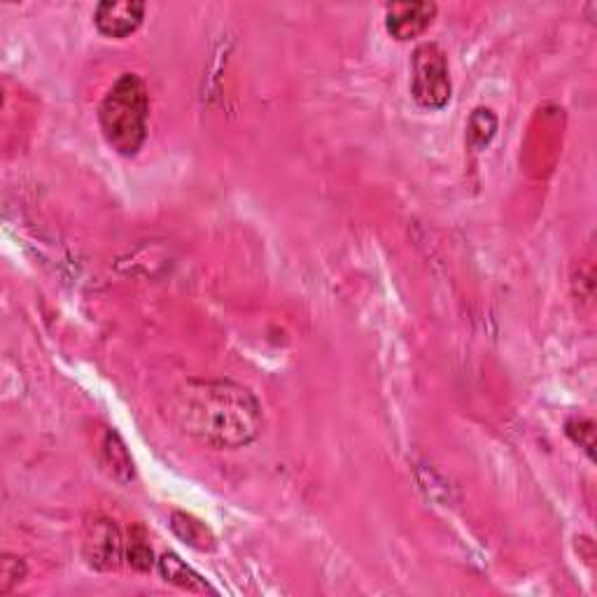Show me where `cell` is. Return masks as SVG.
I'll use <instances>...</instances> for the list:
<instances>
[{
	"mask_svg": "<svg viewBox=\"0 0 597 597\" xmlns=\"http://www.w3.org/2000/svg\"><path fill=\"white\" fill-rule=\"evenodd\" d=\"M175 423L201 444L234 451L255 441L264 409L255 392L234 381H189L173 406Z\"/></svg>",
	"mask_w": 597,
	"mask_h": 597,
	"instance_id": "cell-1",
	"label": "cell"
},
{
	"mask_svg": "<svg viewBox=\"0 0 597 597\" xmlns=\"http://www.w3.org/2000/svg\"><path fill=\"white\" fill-rule=\"evenodd\" d=\"M147 117H150L147 84L133 73L119 77L98 108L103 136L122 157H133L143 147L147 138Z\"/></svg>",
	"mask_w": 597,
	"mask_h": 597,
	"instance_id": "cell-2",
	"label": "cell"
},
{
	"mask_svg": "<svg viewBox=\"0 0 597 597\" xmlns=\"http://www.w3.org/2000/svg\"><path fill=\"white\" fill-rule=\"evenodd\" d=\"M413 68V82L411 94L416 98L420 108L427 110H441L446 108L451 101L453 84L451 75H448V61L444 49L434 42H425V45L416 47L411 59Z\"/></svg>",
	"mask_w": 597,
	"mask_h": 597,
	"instance_id": "cell-3",
	"label": "cell"
},
{
	"mask_svg": "<svg viewBox=\"0 0 597 597\" xmlns=\"http://www.w3.org/2000/svg\"><path fill=\"white\" fill-rule=\"evenodd\" d=\"M126 542L117 523L108 516H91L84 525L82 556L91 570L115 572L122 565Z\"/></svg>",
	"mask_w": 597,
	"mask_h": 597,
	"instance_id": "cell-4",
	"label": "cell"
},
{
	"mask_svg": "<svg viewBox=\"0 0 597 597\" xmlns=\"http://www.w3.org/2000/svg\"><path fill=\"white\" fill-rule=\"evenodd\" d=\"M145 19V3L140 0H103L96 5L94 24L105 38L122 40L133 31H138V26Z\"/></svg>",
	"mask_w": 597,
	"mask_h": 597,
	"instance_id": "cell-5",
	"label": "cell"
},
{
	"mask_svg": "<svg viewBox=\"0 0 597 597\" xmlns=\"http://www.w3.org/2000/svg\"><path fill=\"white\" fill-rule=\"evenodd\" d=\"M437 17V5L425 3H390L385 7V28L395 40H413L423 35Z\"/></svg>",
	"mask_w": 597,
	"mask_h": 597,
	"instance_id": "cell-6",
	"label": "cell"
},
{
	"mask_svg": "<svg viewBox=\"0 0 597 597\" xmlns=\"http://www.w3.org/2000/svg\"><path fill=\"white\" fill-rule=\"evenodd\" d=\"M171 530L175 532V537H178L180 542H185L196 551L210 553L217 549V539L213 535V530H210L203 521H199L196 516L185 514V511H173Z\"/></svg>",
	"mask_w": 597,
	"mask_h": 597,
	"instance_id": "cell-7",
	"label": "cell"
},
{
	"mask_svg": "<svg viewBox=\"0 0 597 597\" xmlns=\"http://www.w3.org/2000/svg\"><path fill=\"white\" fill-rule=\"evenodd\" d=\"M157 567H159V572H161V577H164V581L182 588V591H187V593H206V591H210L206 579H203L199 572H194L192 567H189L180 556H175V553H164V556L157 560Z\"/></svg>",
	"mask_w": 597,
	"mask_h": 597,
	"instance_id": "cell-8",
	"label": "cell"
},
{
	"mask_svg": "<svg viewBox=\"0 0 597 597\" xmlns=\"http://www.w3.org/2000/svg\"><path fill=\"white\" fill-rule=\"evenodd\" d=\"M103 465L108 467L112 479L119 483H129L133 479V460L126 451L122 437L117 432L108 430L103 439Z\"/></svg>",
	"mask_w": 597,
	"mask_h": 597,
	"instance_id": "cell-9",
	"label": "cell"
},
{
	"mask_svg": "<svg viewBox=\"0 0 597 597\" xmlns=\"http://www.w3.org/2000/svg\"><path fill=\"white\" fill-rule=\"evenodd\" d=\"M124 560L129 563L131 570L140 574L152 572L154 567V551L150 542H147V532L143 525H133L129 530V539H126V553Z\"/></svg>",
	"mask_w": 597,
	"mask_h": 597,
	"instance_id": "cell-10",
	"label": "cell"
},
{
	"mask_svg": "<svg viewBox=\"0 0 597 597\" xmlns=\"http://www.w3.org/2000/svg\"><path fill=\"white\" fill-rule=\"evenodd\" d=\"M495 133H497L495 112L490 108H476L467 124V143L472 145L476 152L486 150L490 140L495 138Z\"/></svg>",
	"mask_w": 597,
	"mask_h": 597,
	"instance_id": "cell-11",
	"label": "cell"
},
{
	"mask_svg": "<svg viewBox=\"0 0 597 597\" xmlns=\"http://www.w3.org/2000/svg\"><path fill=\"white\" fill-rule=\"evenodd\" d=\"M567 437L579 448H584L586 455L595 460V423L588 418H570L565 425Z\"/></svg>",
	"mask_w": 597,
	"mask_h": 597,
	"instance_id": "cell-12",
	"label": "cell"
},
{
	"mask_svg": "<svg viewBox=\"0 0 597 597\" xmlns=\"http://www.w3.org/2000/svg\"><path fill=\"white\" fill-rule=\"evenodd\" d=\"M26 563L17 556H3L0 560V595H10L26 579Z\"/></svg>",
	"mask_w": 597,
	"mask_h": 597,
	"instance_id": "cell-13",
	"label": "cell"
}]
</instances>
